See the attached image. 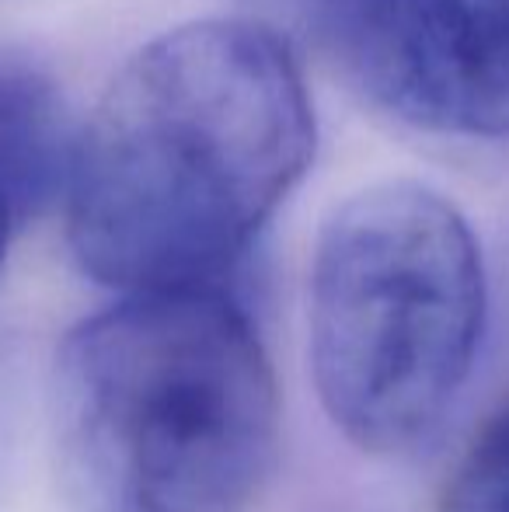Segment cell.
I'll list each match as a JSON object with an SVG mask.
<instances>
[{
	"label": "cell",
	"instance_id": "obj_6",
	"mask_svg": "<svg viewBox=\"0 0 509 512\" xmlns=\"http://www.w3.org/2000/svg\"><path fill=\"white\" fill-rule=\"evenodd\" d=\"M440 512H509V405L471 436L443 485Z\"/></svg>",
	"mask_w": 509,
	"mask_h": 512
},
{
	"label": "cell",
	"instance_id": "obj_1",
	"mask_svg": "<svg viewBox=\"0 0 509 512\" xmlns=\"http://www.w3.org/2000/svg\"><path fill=\"white\" fill-rule=\"evenodd\" d=\"M311 154V98L283 35L255 18L171 28L119 67L77 136L70 248L112 290L206 286Z\"/></svg>",
	"mask_w": 509,
	"mask_h": 512
},
{
	"label": "cell",
	"instance_id": "obj_5",
	"mask_svg": "<svg viewBox=\"0 0 509 512\" xmlns=\"http://www.w3.org/2000/svg\"><path fill=\"white\" fill-rule=\"evenodd\" d=\"M74 150L56 84L32 63L0 56V192L14 216L67 192Z\"/></svg>",
	"mask_w": 509,
	"mask_h": 512
},
{
	"label": "cell",
	"instance_id": "obj_3",
	"mask_svg": "<svg viewBox=\"0 0 509 512\" xmlns=\"http://www.w3.org/2000/svg\"><path fill=\"white\" fill-rule=\"evenodd\" d=\"M485 269L468 220L419 182L356 192L311 265V373L332 425L374 457L412 450L475 363Z\"/></svg>",
	"mask_w": 509,
	"mask_h": 512
},
{
	"label": "cell",
	"instance_id": "obj_4",
	"mask_svg": "<svg viewBox=\"0 0 509 512\" xmlns=\"http://www.w3.org/2000/svg\"><path fill=\"white\" fill-rule=\"evenodd\" d=\"M335 60L401 122L509 140V0H363Z\"/></svg>",
	"mask_w": 509,
	"mask_h": 512
},
{
	"label": "cell",
	"instance_id": "obj_2",
	"mask_svg": "<svg viewBox=\"0 0 509 512\" xmlns=\"http://www.w3.org/2000/svg\"><path fill=\"white\" fill-rule=\"evenodd\" d=\"M67 512H245L279 443V391L255 324L206 286L126 293L53 366Z\"/></svg>",
	"mask_w": 509,
	"mask_h": 512
},
{
	"label": "cell",
	"instance_id": "obj_8",
	"mask_svg": "<svg viewBox=\"0 0 509 512\" xmlns=\"http://www.w3.org/2000/svg\"><path fill=\"white\" fill-rule=\"evenodd\" d=\"M14 209L11 203H7V196L0 192V262H4V255H7V241H11V227H14Z\"/></svg>",
	"mask_w": 509,
	"mask_h": 512
},
{
	"label": "cell",
	"instance_id": "obj_7",
	"mask_svg": "<svg viewBox=\"0 0 509 512\" xmlns=\"http://www.w3.org/2000/svg\"><path fill=\"white\" fill-rule=\"evenodd\" d=\"M241 4L248 7L245 18L269 25L286 42H304L335 56L363 0H241Z\"/></svg>",
	"mask_w": 509,
	"mask_h": 512
}]
</instances>
